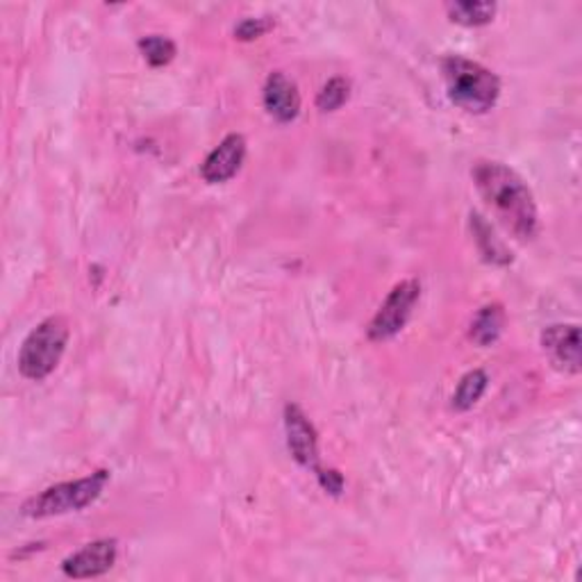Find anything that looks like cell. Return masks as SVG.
Segmentation results:
<instances>
[{
  "mask_svg": "<svg viewBox=\"0 0 582 582\" xmlns=\"http://www.w3.org/2000/svg\"><path fill=\"white\" fill-rule=\"evenodd\" d=\"M473 185L498 218V224L517 239L528 241L539 230V214L528 182L503 162L481 160L471 171Z\"/></svg>",
  "mask_w": 582,
  "mask_h": 582,
  "instance_id": "obj_1",
  "label": "cell"
},
{
  "mask_svg": "<svg viewBox=\"0 0 582 582\" xmlns=\"http://www.w3.org/2000/svg\"><path fill=\"white\" fill-rule=\"evenodd\" d=\"M442 73L449 100L468 115H487L500 96L496 73L462 55H446Z\"/></svg>",
  "mask_w": 582,
  "mask_h": 582,
  "instance_id": "obj_2",
  "label": "cell"
},
{
  "mask_svg": "<svg viewBox=\"0 0 582 582\" xmlns=\"http://www.w3.org/2000/svg\"><path fill=\"white\" fill-rule=\"evenodd\" d=\"M107 483H109V471L100 468L91 473V476L53 485L42 494L28 498L21 507V513L28 519H51L68 513H78V509H85L87 505L98 500Z\"/></svg>",
  "mask_w": 582,
  "mask_h": 582,
  "instance_id": "obj_3",
  "label": "cell"
},
{
  "mask_svg": "<svg viewBox=\"0 0 582 582\" xmlns=\"http://www.w3.org/2000/svg\"><path fill=\"white\" fill-rule=\"evenodd\" d=\"M68 344V323L64 316H48L40 325L32 327L19 351V371L28 380L48 378Z\"/></svg>",
  "mask_w": 582,
  "mask_h": 582,
  "instance_id": "obj_4",
  "label": "cell"
},
{
  "mask_svg": "<svg viewBox=\"0 0 582 582\" xmlns=\"http://www.w3.org/2000/svg\"><path fill=\"white\" fill-rule=\"evenodd\" d=\"M421 299V284L417 280H403L398 282L376 316L371 319L367 335L371 342H387L403 331L406 323L410 321L417 303Z\"/></svg>",
  "mask_w": 582,
  "mask_h": 582,
  "instance_id": "obj_5",
  "label": "cell"
},
{
  "mask_svg": "<svg viewBox=\"0 0 582 582\" xmlns=\"http://www.w3.org/2000/svg\"><path fill=\"white\" fill-rule=\"evenodd\" d=\"M284 432H287V446L291 457L310 471L321 468L316 428L308 419V414L294 403H289L284 408Z\"/></svg>",
  "mask_w": 582,
  "mask_h": 582,
  "instance_id": "obj_6",
  "label": "cell"
},
{
  "mask_svg": "<svg viewBox=\"0 0 582 582\" xmlns=\"http://www.w3.org/2000/svg\"><path fill=\"white\" fill-rule=\"evenodd\" d=\"M117 558H119L117 539H96L83 546L80 551L71 553L62 562V571L66 578H73V580L98 578L117 564Z\"/></svg>",
  "mask_w": 582,
  "mask_h": 582,
  "instance_id": "obj_7",
  "label": "cell"
},
{
  "mask_svg": "<svg viewBox=\"0 0 582 582\" xmlns=\"http://www.w3.org/2000/svg\"><path fill=\"white\" fill-rule=\"evenodd\" d=\"M246 160V139L239 132L224 137V141L205 158L201 166V175L209 185H222L235 177Z\"/></svg>",
  "mask_w": 582,
  "mask_h": 582,
  "instance_id": "obj_8",
  "label": "cell"
},
{
  "mask_svg": "<svg viewBox=\"0 0 582 582\" xmlns=\"http://www.w3.org/2000/svg\"><path fill=\"white\" fill-rule=\"evenodd\" d=\"M541 346L551 355L558 369L567 374H580V327L575 323L549 325L541 333Z\"/></svg>",
  "mask_w": 582,
  "mask_h": 582,
  "instance_id": "obj_9",
  "label": "cell"
},
{
  "mask_svg": "<svg viewBox=\"0 0 582 582\" xmlns=\"http://www.w3.org/2000/svg\"><path fill=\"white\" fill-rule=\"evenodd\" d=\"M265 107L280 123H291L301 115L299 87L294 80H289L282 71H273L265 83Z\"/></svg>",
  "mask_w": 582,
  "mask_h": 582,
  "instance_id": "obj_10",
  "label": "cell"
},
{
  "mask_svg": "<svg viewBox=\"0 0 582 582\" xmlns=\"http://www.w3.org/2000/svg\"><path fill=\"white\" fill-rule=\"evenodd\" d=\"M498 6L489 3V0H455V3L446 6V12L453 23L466 25V28H478L494 21Z\"/></svg>",
  "mask_w": 582,
  "mask_h": 582,
  "instance_id": "obj_11",
  "label": "cell"
},
{
  "mask_svg": "<svg viewBox=\"0 0 582 582\" xmlns=\"http://www.w3.org/2000/svg\"><path fill=\"white\" fill-rule=\"evenodd\" d=\"M471 226H473V235H476L478 248L483 252V258L492 265H509L513 262V252L505 248V244L494 235L492 226L485 222L481 214H471Z\"/></svg>",
  "mask_w": 582,
  "mask_h": 582,
  "instance_id": "obj_12",
  "label": "cell"
},
{
  "mask_svg": "<svg viewBox=\"0 0 582 582\" xmlns=\"http://www.w3.org/2000/svg\"><path fill=\"white\" fill-rule=\"evenodd\" d=\"M503 323H505V312L498 303L485 305L476 319L471 323V340L478 346H492L498 342L503 333Z\"/></svg>",
  "mask_w": 582,
  "mask_h": 582,
  "instance_id": "obj_13",
  "label": "cell"
},
{
  "mask_svg": "<svg viewBox=\"0 0 582 582\" xmlns=\"http://www.w3.org/2000/svg\"><path fill=\"white\" fill-rule=\"evenodd\" d=\"M487 382H489V378H487V374L483 369H473V371L464 374L460 378V382H457L455 394H453V408L457 412L471 410L483 398V394L487 389Z\"/></svg>",
  "mask_w": 582,
  "mask_h": 582,
  "instance_id": "obj_14",
  "label": "cell"
},
{
  "mask_svg": "<svg viewBox=\"0 0 582 582\" xmlns=\"http://www.w3.org/2000/svg\"><path fill=\"white\" fill-rule=\"evenodd\" d=\"M139 51H141L143 60L149 62L151 66H166L173 62V57L177 53L175 44L169 40V36H162V34L141 36Z\"/></svg>",
  "mask_w": 582,
  "mask_h": 582,
  "instance_id": "obj_15",
  "label": "cell"
},
{
  "mask_svg": "<svg viewBox=\"0 0 582 582\" xmlns=\"http://www.w3.org/2000/svg\"><path fill=\"white\" fill-rule=\"evenodd\" d=\"M351 96V83L346 78H331L316 96V107L321 112H335Z\"/></svg>",
  "mask_w": 582,
  "mask_h": 582,
  "instance_id": "obj_16",
  "label": "cell"
},
{
  "mask_svg": "<svg viewBox=\"0 0 582 582\" xmlns=\"http://www.w3.org/2000/svg\"><path fill=\"white\" fill-rule=\"evenodd\" d=\"M271 28H273V19L271 17H258V19L248 17L235 28V36L241 42H252V40H258V36L267 34Z\"/></svg>",
  "mask_w": 582,
  "mask_h": 582,
  "instance_id": "obj_17",
  "label": "cell"
},
{
  "mask_svg": "<svg viewBox=\"0 0 582 582\" xmlns=\"http://www.w3.org/2000/svg\"><path fill=\"white\" fill-rule=\"evenodd\" d=\"M316 481L319 485L333 496H340L344 492V476L337 468H316Z\"/></svg>",
  "mask_w": 582,
  "mask_h": 582,
  "instance_id": "obj_18",
  "label": "cell"
}]
</instances>
